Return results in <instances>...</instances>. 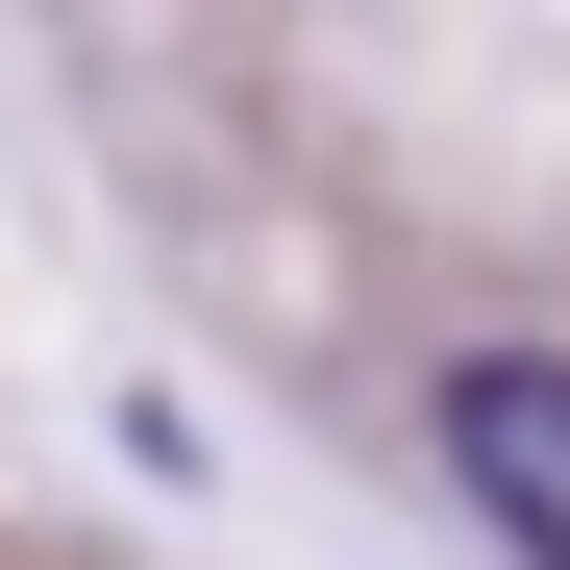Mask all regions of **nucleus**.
Segmentation results:
<instances>
[{
  "label": "nucleus",
  "instance_id": "1",
  "mask_svg": "<svg viewBox=\"0 0 570 570\" xmlns=\"http://www.w3.org/2000/svg\"><path fill=\"white\" fill-rule=\"evenodd\" d=\"M446 497L570 570V347H471L446 372Z\"/></svg>",
  "mask_w": 570,
  "mask_h": 570
}]
</instances>
